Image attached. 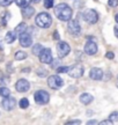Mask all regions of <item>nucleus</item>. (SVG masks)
I'll use <instances>...</instances> for the list:
<instances>
[{
	"label": "nucleus",
	"mask_w": 118,
	"mask_h": 125,
	"mask_svg": "<svg viewBox=\"0 0 118 125\" xmlns=\"http://www.w3.org/2000/svg\"><path fill=\"white\" fill-rule=\"evenodd\" d=\"M93 96H91L90 94L88 93H83L80 95V102L82 103V104H85V105H87V104H89V103L93 101Z\"/></svg>",
	"instance_id": "2eb2a0df"
},
{
	"label": "nucleus",
	"mask_w": 118,
	"mask_h": 125,
	"mask_svg": "<svg viewBox=\"0 0 118 125\" xmlns=\"http://www.w3.org/2000/svg\"><path fill=\"white\" fill-rule=\"evenodd\" d=\"M108 5H109L110 7L115 8V7L118 6V0H108Z\"/></svg>",
	"instance_id": "cd10ccee"
},
{
	"label": "nucleus",
	"mask_w": 118,
	"mask_h": 125,
	"mask_svg": "<svg viewBox=\"0 0 118 125\" xmlns=\"http://www.w3.org/2000/svg\"><path fill=\"white\" fill-rule=\"evenodd\" d=\"M55 15L60 21H69L73 16V9L67 4H59L55 7Z\"/></svg>",
	"instance_id": "f257e3e1"
},
{
	"label": "nucleus",
	"mask_w": 118,
	"mask_h": 125,
	"mask_svg": "<svg viewBox=\"0 0 118 125\" xmlns=\"http://www.w3.org/2000/svg\"><path fill=\"white\" fill-rule=\"evenodd\" d=\"M89 78L91 80H95V81H100L102 80L103 78V71L98 68V67H93L89 72Z\"/></svg>",
	"instance_id": "4468645a"
},
{
	"label": "nucleus",
	"mask_w": 118,
	"mask_h": 125,
	"mask_svg": "<svg viewBox=\"0 0 118 125\" xmlns=\"http://www.w3.org/2000/svg\"><path fill=\"white\" fill-rule=\"evenodd\" d=\"M53 38H55V40H57V41H58L59 38H60V36H59V32H58L57 30H56L55 32H53Z\"/></svg>",
	"instance_id": "2f4dec72"
},
{
	"label": "nucleus",
	"mask_w": 118,
	"mask_h": 125,
	"mask_svg": "<svg viewBox=\"0 0 118 125\" xmlns=\"http://www.w3.org/2000/svg\"><path fill=\"white\" fill-rule=\"evenodd\" d=\"M57 52H58L59 58H64L71 52V46L66 42H59L57 44Z\"/></svg>",
	"instance_id": "6e6552de"
},
{
	"label": "nucleus",
	"mask_w": 118,
	"mask_h": 125,
	"mask_svg": "<svg viewBox=\"0 0 118 125\" xmlns=\"http://www.w3.org/2000/svg\"><path fill=\"white\" fill-rule=\"evenodd\" d=\"M1 105L4 108L5 110H7V111H10V110H13L15 105H16V100L14 97H5V100H2V102H1Z\"/></svg>",
	"instance_id": "ddd939ff"
},
{
	"label": "nucleus",
	"mask_w": 118,
	"mask_h": 125,
	"mask_svg": "<svg viewBox=\"0 0 118 125\" xmlns=\"http://www.w3.org/2000/svg\"><path fill=\"white\" fill-rule=\"evenodd\" d=\"M53 2H55V0H44V7L45 8H51L53 6Z\"/></svg>",
	"instance_id": "bb28decb"
},
{
	"label": "nucleus",
	"mask_w": 118,
	"mask_h": 125,
	"mask_svg": "<svg viewBox=\"0 0 118 125\" xmlns=\"http://www.w3.org/2000/svg\"><path fill=\"white\" fill-rule=\"evenodd\" d=\"M58 62H59V60H53V62H51V66L52 67L57 66V65H58Z\"/></svg>",
	"instance_id": "c9c22d12"
},
{
	"label": "nucleus",
	"mask_w": 118,
	"mask_h": 125,
	"mask_svg": "<svg viewBox=\"0 0 118 125\" xmlns=\"http://www.w3.org/2000/svg\"><path fill=\"white\" fill-rule=\"evenodd\" d=\"M9 95H10V90L7 88V87H0V96H2V97H8Z\"/></svg>",
	"instance_id": "aec40b11"
},
{
	"label": "nucleus",
	"mask_w": 118,
	"mask_h": 125,
	"mask_svg": "<svg viewBox=\"0 0 118 125\" xmlns=\"http://www.w3.org/2000/svg\"><path fill=\"white\" fill-rule=\"evenodd\" d=\"M111 123H112V121H111L110 118H109V119H107V121H102V122H101V124H103V125H104V124H111Z\"/></svg>",
	"instance_id": "72a5a7b5"
},
{
	"label": "nucleus",
	"mask_w": 118,
	"mask_h": 125,
	"mask_svg": "<svg viewBox=\"0 0 118 125\" xmlns=\"http://www.w3.org/2000/svg\"><path fill=\"white\" fill-rule=\"evenodd\" d=\"M19 41H20L21 46H23V48H29V46H31L32 37L30 36V34H28L27 31H23V32L20 34Z\"/></svg>",
	"instance_id": "9d476101"
},
{
	"label": "nucleus",
	"mask_w": 118,
	"mask_h": 125,
	"mask_svg": "<svg viewBox=\"0 0 118 125\" xmlns=\"http://www.w3.org/2000/svg\"><path fill=\"white\" fill-rule=\"evenodd\" d=\"M29 71H30L29 68H24V70H23V72H29Z\"/></svg>",
	"instance_id": "4c0bfd02"
},
{
	"label": "nucleus",
	"mask_w": 118,
	"mask_h": 125,
	"mask_svg": "<svg viewBox=\"0 0 118 125\" xmlns=\"http://www.w3.org/2000/svg\"><path fill=\"white\" fill-rule=\"evenodd\" d=\"M36 73H37V75L38 76H42V78H43V76H45L46 74H48V71L44 70V68H38V70L36 71Z\"/></svg>",
	"instance_id": "a878e982"
},
{
	"label": "nucleus",
	"mask_w": 118,
	"mask_h": 125,
	"mask_svg": "<svg viewBox=\"0 0 118 125\" xmlns=\"http://www.w3.org/2000/svg\"><path fill=\"white\" fill-rule=\"evenodd\" d=\"M85 53L88 54V56H94L96 54L97 52V44H96L95 42H93V41H88L86 44H85Z\"/></svg>",
	"instance_id": "f8f14e48"
},
{
	"label": "nucleus",
	"mask_w": 118,
	"mask_h": 125,
	"mask_svg": "<svg viewBox=\"0 0 118 125\" xmlns=\"http://www.w3.org/2000/svg\"><path fill=\"white\" fill-rule=\"evenodd\" d=\"M26 29H27V26H26V23L24 22H21L20 24H19L18 27L15 28V32L16 34H21V32H23V31H26Z\"/></svg>",
	"instance_id": "412c9836"
},
{
	"label": "nucleus",
	"mask_w": 118,
	"mask_h": 125,
	"mask_svg": "<svg viewBox=\"0 0 118 125\" xmlns=\"http://www.w3.org/2000/svg\"><path fill=\"white\" fill-rule=\"evenodd\" d=\"M115 20H116V22L118 23V13L116 14V16H115Z\"/></svg>",
	"instance_id": "e433bc0d"
},
{
	"label": "nucleus",
	"mask_w": 118,
	"mask_h": 125,
	"mask_svg": "<svg viewBox=\"0 0 118 125\" xmlns=\"http://www.w3.org/2000/svg\"><path fill=\"white\" fill-rule=\"evenodd\" d=\"M43 49H44V48H43L41 44L37 43V44H35L34 46H32V53L35 54V56H39V53L42 52V50Z\"/></svg>",
	"instance_id": "a211bd4d"
},
{
	"label": "nucleus",
	"mask_w": 118,
	"mask_h": 125,
	"mask_svg": "<svg viewBox=\"0 0 118 125\" xmlns=\"http://www.w3.org/2000/svg\"><path fill=\"white\" fill-rule=\"evenodd\" d=\"M117 79H118V75H117Z\"/></svg>",
	"instance_id": "a19ab883"
},
{
	"label": "nucleus",
	"mask_w": 118,
	"mask_h": 125,
	"mask_svg": "<svg viewBox=\"0 0 118 125\" xmlns=\"http://www.w3.org/2000/svg\"><path fill=\"white\" fill-rule=\"evenodd\" d=\"M97 123H98V122L95 121V119H90V121L87 122V124H88V125H90V124H97Z\"/></svg>",
	"instance_id": "f704fd0d"
},
{
	"label": "nucleus",
	"mask_w": 118,
	"mask_h": 125,
	"mask_svg": "<svg viewBox=\"0 0 118 125\" xmlns=\"http://www.w3.org/2000/svg\"><path fill=\"white\" fill-rule=\"evenodd\" d=\"M67 124H81V121H79V119H73V121L67 122Z\"/></svg>",
	"instance_id": "7c9ffc66"
},
{
	"label": "nucleus",
	"mask_w": 118,
	"mask_h": 125,
	"mask_svg": "<svg viewBox=\"0 0 118 125\" xmlns=\"http://www.w3.org/2000/svg\"><path fill=\"white\" fill-rule=\"evenodd\" d=\"M19 105H20L21 109H27V108L29 107V101H28V98H26V97L21 98L20 102H19Z\"/></svg>",
	"instance_id": "5701e85b"
},
{
	"label": "nucleus",
	"mask_w": 118,
	"mask_h": 125,
	"mask_svg": "<svg viewBox=\"0 0 118 125\" xmlns=\"http://www.w3.org/2000/svg\"><path fill=\"white\" fill-rule=\"evenodd\" d=\"M32 1H35V2H38V1H39V0H32Z\"/></svg>",
	"instance_id": "58836bf2"
},
{
	"label": "nucleus",
	"mask_w": 118,
	"mask_h": 125,
	"mask_svg": "<svg viewBox=\"0 0 118 125\" xmlns=\"http://www.w3.org/2000/svg\"><path fill=\"white\" fill-rule=\"evenodd\" d=\"M83 73H85L83 66L80 65V64H77V65H74L73 67L69 68L68 75L71 76V78H74V79H79V78H81V76L83 75Z\"/></svg>",
	"instance_id": "0eeeda50"
},
{
	"label": "nucleus",
	"mask_w": 118,
	"mask_h": 125,
	"mask_svg": "<svg viewBox=\"0 0 118 125\" xmlns=\"http://www.w3.org/2000/svg\"><path fill=\"white\" fill-rule=\"evenodd\" d=\"M109 118L112 121V123H117L118 122V111L111 112V114H110V116H109Z\"/></svg>",
	"instance_id": "b1692460"
},
{
	"label": "nucleus",
	"mask_w": 118,
	"mask_h": 125,
	"mask_svg": "<svg viewBox=\"0 0 118 125\" xmlns=\"http://www.w3.org/2000/svg\"><path fill=\"white\" fill-rule=\"evenodd\" d=\"M34 98H35V102L37 104H46L50 101V95L48 92L45 90H37L36 93L34 94Z\"/></svg>",
	"instance_id": "7ed1b4c3"
},
{
	"label": "nucleus",
	"mask_w": 118,
	"mask_h": 125,
	"mask_svg": "<svg viewBox=\"0 0 118 125\" xmlns=\"http://www.w3.org/2000/svg\"><path fill=\"white\" fill-rule=\"evenodd\" d=\"M67 29L69 31V34L74 37H78L81 34V27H80V24L77 20H69L67 24Z\"/></svg>",
	"instance_id": "39448f33"
},
{
	"label": "nucleus",
	"mask_w": 118,
	"mask_h": 125,
	"mask_svg": "<svg viewBox=\"0 0 118 125\" xmlns=\"http://www.w3.org/2000/svg\"><path fill=\"white\" fill-rule=\"evenodd\" d=\"M48 85L52 89H59L64 86V80L59 75H50L48 79Z\"/></svg>",
	"instance_id": "20e7f679"
},
{
	"label": "nucleus",
	"mask_w": 118,
	"mask_h": 125,
	"mask_svg": "<svg viewBox=\"0 0 118 125\" xmlns=\"http://www.w3.org/2000/svg\"><path fill=\"white\" fill-rule=\"evenodd\" d=\"M29 88H30V83L26 79H20L15 83V89L18 90L19 93H26L29 90Z\"/></svg>",
	"instance_id": "9b49d317"
},
{
	"label": "nucleus",
	"mask_w": 118,
	"mask_h": 125,
	"mask_svg": "<svg viewBox=\"0 0 118 125\" xmlns=\"http://www.w3.org/2000/svg\"><path fill=\"white\" fill-rule=\"evenodd\" d=\"M16 40V32L15 31H8L7 34H6V36H5V42L6 43H13L14 41Z\"/></svg>",
	"instance_id": "f3484780"
},
{
	"label": "nucleus",
	"mask_w": 118,
	"mask_h": 125,
	"mask_svg": "<svg viewBox=\"0 0 118 125\" xmlns=\"http://www.w3.org/2000/svg\"><path fill=\"white\" fill-rule=\"evenodd\" d=\"M69 71V67L67 66H60L57 68V73H68Z\"/></svg>",
	"instance_id": "393cba45"
},
{
	"label": "nucleus",
	"mask_w": 118,
	"mask_h": 125,
	"mask_svg": "<svg viewBox=\"0 0 118 125\" xmlns=\"http://www.w3.org/2000/svg\"><path fill=\"white\" fill-rule=\"evenodd\" d=\"M105 57L108 59H114L115 58V54L114 52H111V51H109V52H107V54H105Z\"/></svg>",
	"instance_id": "c756f323"
},
{
	"label": "nucleus",
	"mask_w": 118,
	"mask_h": 125,
	"mask_svg": "<svg viewBox=\"0 0 118 125\" xmlns=\"http://www.w3.org/2000/svg\"><path fill=\"white\" fill-rule=\"evenodd\" d=\"M26 58H27V53L24 51H16V53H15V59L16 60H23Z\"/></svg>",
	"instance_id": "4be33fe9"
},
{
	"label": "nucleus",
	"mask_w": 118,
	"mask_h": 125,
	"mask_svg": "<svg viewBox=\"0 0 118 125\" xmlns=\"http://www.w3.org/2000/svg\"><path fill=\"white\" fill-rule=\"evenodd\" d=\"M38 57H39V62H41L42 64H51V62H53L52 53H51V50L49 49V48L42 50V52L39 53Z\"/></svg>",
	"instance_id": "1a4fd4ad"
},
{
	"label": "nucleus",
	"mask_w": 118,
	"mask_h": 125,
	"mask_svg": "<svg viewBox=\"0 0 118 125\" xmlns=\"http://www.w3.org/2000/svg\"><path fill=\"white\" fill-rule=\"evenodd\" d=\"M117 87H118V83H117Z\"/></svg>",
	"instance_id": "ea45409f"
},
{
	"label": "nucleus",
	"mask_w": 118,
	"mask_h": 125,
	"mask_svg": "<svg viewBox=\"0 0 118 125\" xmlns=\"http://www.w3.org/2000/svg\"><path fill=\"white\" fill-rule=\"evenodd\" d=\"M83 19H85L86 22L94 24V23H96L98 21V14L94 9H86L85 13H83Z\"/></svg>",
	"instance_id": "423d86ee"
},
{
	"label": "nucleus",
	"mask_w": 118,
	"mask_h": 125,
	"mask_svg": "<svg viewBox=\"0 0 118 125\" xmlns=\"http://www.w3.org/2000/svg\"><path fill=\"white\" fill-rule=\"evenodd\" d=\"M32 0H15V2H16V5H18L19 7H21V8H23V7H27V6H29V4L31 2Z\"/></svg>",
	"instance_id": "6ab92c4d"
},
{
	"label": "nucleus",
	"mask_w": 118,
	"mask_h": 125,
	"mask_svg": "<svg viewBox=\"0 0 118 125\" xmlns=\"http://www.w3.org/2000/svg\"><path fill=\"white\" fill-rule=\"evenodd\" d=\"M35 23H36L37 27L45 29V28H49L52 24V18L50 16L49 13H39L36 16Z\"/></svg>",
	"instance_id": "f03ea898"
},
{
	"label": "nucleus",
	"mask_w": 118,
	"mask_h": 125,
	"mask_svg": "<svg viewBox=\"0 0 118 125\" xmlns=\"http://www.w3.org/2000/svg\"><path fill=\"white\" fill-rule=\"evenodd\" d=\"M114 32H115V36L118 38V24H116L114 28Z\"/></svg>",
	"instance_id": "473e14b6"
},
{
	"label": "nucleus",
	"mask_w": 118,
	"mask_h": 125,
	"mask_svg": "<svg viewBox=\"0 0 118 125\" xmlns=\"http://www.w3.org/2000/svg\"><path fill=\"white\" fill-rule=\"evenodd\" d=\"M13 2V0H0V5L1 6H9Z\"/></svg>",
	"instance_id": "c85d7f7f"
},
{
	"label": "nucleus",
	"mask_w": 118,
	"mask_h": 125,
	"mask_svg": "<svg viewBox=\"0 0 118 125\" xmlns=\"http://www.w3.org/2000/svg\"><path fill=\"white\" fill-rule=\"evenodd\" d=\"M34 13H35V8L31 6H27L22 8V15L24 18H30L31 15H34Z\"/></svg>",
	"instance_id": "dca6fc26"
}]
</instances>
